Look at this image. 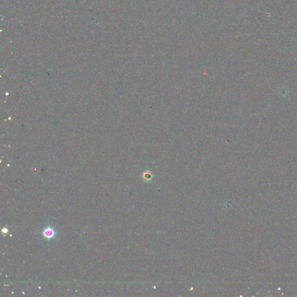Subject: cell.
Listing matches in <instances>:
<instances>
[{
  "instance_id": "6da1fadb",
  "label": "cell",
  "mask_w": 297,
  "mask_h": 297,
  "mask_svg": "<svg viewBox=\"0 0 297 297\" xmlns=\"http://www.w3.org/2000/svg\"><path fill=\"white\" fill-rule=\"evenodd\" d=\"M55 231L51 228H47L43 232V235L47 239H52L55 236Z\"/></svg>"
}]
</instances>
